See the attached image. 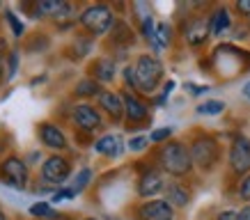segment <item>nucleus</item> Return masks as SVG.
Returning <instances> with one entry per match:
<instances>
[{"label": "nucleus", "instance_id": "obj_1", "mask_svg": "<svg viewBox=\"0 0 250 220\" xmlns=\"http://www.w3.org/2000/svg\"><path fill=\"white\" fill-rule=\"evenodd\" d=\"M161 165L172 177H184L186 172H190L193 159H190V152L182 142H167L161 149Z\"/></svg>", "mask_w": 250, "mask_h": 220}, {"label": "nucleus", "instance_id": "obj_2", "mask_svg": "<svg viewBox=\"0 0 250 220\" xmlns=\"http://www.w3.org/2000/svg\"><path fill=\"white\" fill-rule=\"evenodd\" d=\"M133 69H136L138 87H140L143 92H152L154 87L161 83V76H163V64H161L156 58H152V55H143Z\"/></svg>", "mask_w": 250, "mask_h": 220}, {"label": "nucleus", "instance_id": "obj_3", "mask_svg": "<svg viewBox=\"0 0 250 220\" xmlns=\"http://www.w3.org/2000/svg\"><path fill=\"white\" fill-rule=\"evenodd\" d=\"M81 23H83V28H87L94 35H104V32H108L113 28L115 19H113V12L106 5H92V7H87L81 14Z\"/></svg>", "mask_w": 250, "mask_h": 220}, {"label": "nucleus", "instance_id": "obj_4", "mask_svg": "<svg viewBox=\"0 0 250 220\" xmlns=\"http://www.w3.org/2000/svg\"><path fill=\"white\" fill-rule=\"evenodd\" d=\"M0 179L12 186V188H25V183H28V167L23 163L21 159H16V156H9L0 163Z\"/></svg>", "mask_w": 250, "mask_h": 220}, {"label": "nucleus", "instance_id": "obj_5", "mask_svg": "<svg viewBox=\"0 0 250 220\" xmlns=\"http://www.w3.org/2000/svg\"><path fill=\"white\" fill-rule=\"evenodd\" d=\"M190 159L202 170H211L218 160V144L213 142L211 138H197L190 147Z\"/></svg>", "mask_w": 250, "mask_h": 220}, {"label": "nucleus", "instance_id": "obj_6", "mask_svg": "<svg viewBox=\"0 0 250 220\" xmlns=\"http://www.w3.org/2000/svg\"><path fill=\"white\" fill-rule=\"evenodd\" d=\"M229 165L234 172L243 175L250 170V140L246 136H236L229 152Z\"/></svg>", "mask_w": 250, "mask_h": 220}, {"label": "nucleus", "instance_id": "obj_7", "mask_svg": "<svg viewBox=\"0 0 250 220\" xmlns=\"http://www.w3.org/2000/svg\"><path fill=\"white\" fill-rule=\"evenodd\" d=\"M69 172H71V167L69 163L62 156H51V159L44 160V165H42V177H44L48 183H55V186H60L62 181H67Z\"/></svg>", "mask_w": 250, "mask_h": 220}, {"label": "nucleus", "instance_id": "obj_8", "mask_svg": "<svg viewBox=\"0 0 250 220\" xmlns=\"http://www.w3.org/2000/svg\"><path fill=\"white\" fill-rule=\"evenodd\" d=\"M174 209L167 204V200H149L138 209L140 220H172Z\"/></svg>", "mask_w": 250, "mask_h": 220}, {"label": "nucleus", "instance_id": "obj_9", "mask_svg": "<svg viewBox=\"0 0 250 220\" xmlns=\"http://www.w3.org/2000/svg\"><path fill=\"white\" fill-rule=\"evenodd\" d=\"M163 188H166L163 177H161L156 170H147V172L140 177V181H138V195H140V198H154V195H159Z\"/></svg>", "mask_w": 250, "mask_h": 220}, {"label": "nucleus", "instance_id": "obj_10", "mask_svg": "<svg viewBox=\"0 0 250 220\" xmlns=\"http://www.w3.org/2000/svg\"><path fill=\"white\" fill-rule=\"evenodd\" d=\"M74 121L85 131H92V129H97V126H101V117H99V113L92 106H85V103H81V106L74 108Z\"/></svg>", "mask_w": 250, "mask_h": 220}, {"label": "nucleus", "instance_id": "obj_11", "mask_svg": "<svg viewBox=\"0 0 250 220\" xmlns=\"http://www.w3.org/2000/svg\"><path fill=\"white\" fill-rule=\"evenodd\" d=\"M39 136H42V142L46 147H51V149H64L67 147V138L62 133L58 126L53 124H42L39 126Z\"/></svg>", "mask_w": 250, "mask_h": 220}, {"label": "nucleus", "instance_id": "obj_12", "mask_svg": "<svg viewBox=\"0 0 250 220\" xmlns=\"http://www.w3.org/2000/svg\"><path fill=\"white\" fill-rule=\"evenodd\" d=\"M99 106L104 108L113 120H120L124 115V99L120 94H115V92H101L99 94Z\"/></svg>", "mask_w": 250, "mask_h": 220}, {"label": "nucleus", "instance_id": "obj_13", "mask_svg": "<svg viewBox=\"0 0 250 220\" xmlns=\"http://www.w3.org/2000/svg\"><path fill=\"white\" fill-rule=\"evenodd\" d=\"M209 21H202V19H193V21L188 23V28H186V39H188V44L197 46L202 44L207 39V35H209Z\"/></svg>", "mask_w": 250, "mask_h": 220}, {"label": "nucleus", "instance_id": "obj_14", "mask_svg": "<svg viewBox=\"0 0 250 220\" xmlns=\"http://www.w3.org/2000/svg\"><path fill=\"white\" fill-rule=\"evenodd\" d=\"M122 99H124V115H126L131 121L147 120V108H145V103H140L133 94H124Z\"/></svg>", "mask_w": 250, "mask_h": 220}, {"label": "nucleus", "instance_id": "obj_15", "mask_svg": "<svg viewBox=\"0 0 250 220\" xmlns=\"http://www.w3.org/2000/svg\"><path fill=\"white\" fill-rule=\"evenodd\" d=\"M94 149H97V154H101V156L117 159L122 154V140L117 136H104L97 144H94Z\"/></svg>", "mask_w": 250, "mask_h": 220}, {"label": "nucleus", "instance_id": "obj_16", "mask_svg": "<svg viewBox=\"0 0 250 220\" xmlns=\"http://www.w3.org/2000/svg\"><path fill=\"white\" fill-rule=\"evenodd\" d=\"M166 198H167V204L170 206H186L188 204V200H190V195L182 183H167L166 186Z\"/></svg>", "mask_w": 250, "mask_h": 220}, {"label": "nucleus", "instance_id": "obj_17", "mask_svg": "<svg viewBox=\"0 0 250 220\" xmlns=\"http://www.w3.org/2000/svg\"><path fill=\"white\" fill-rule=\"evenodd\" d=\"M209 28L213 35H223L229 28V12L225 7H218L213 12V16L209 19Z\"/></svg>", "mask_w": 250, "mask_h": 220}, {"label": "nucleus", "instance_id": "obj_18", "mask_svg": "<svg viewBox=\"0 0 250 220\" xmlns=\"http://www.w3.org/2000/svg\"><path fill=\"white\" fill-rule=\"evenodd\" d=\"M94 74H97V80H101V83H110L113 76H115V62L108 60V58L99 60L97 67H94Z\"/></svg>", "mask_w": 250, "mask_h": 220}, {"label": "nucleus", "instance_id": "obj_19", "mask_svg": "<svg viewBox=\"0 0 250 220\" xmlns=\"http://www.w3.org/2000/svg\"><path fill=\"white\" fill-rule=\"evenodd\" d=\"M64 7V2L60 0H39L37 2V14L39 16H58L60 14V9Z\"/></svg>", "mask_w": 250, "mask_h": 220}, {"label": "nucleus", "instance_id": "obj_20", "mask_svg": "<svg viewBox=\"0 0 250 220\" xmlns=\"http://www.w3.org/2000/svg\"><path fill=\"white\" fill-rule=\"evenodd\" d=\"M170 39H172L170 25H167V23H159V25H156V35H154V48L159 51V48L170 46Z\"/></svg>", "mask_w": 250, "mask_h": 220}, {"label": "nucleus", "instance_id": "obj_21", "mask_svg": "<svg viewBox=\"0 0 250 220\" xmlns=\"http://www.w3.org/2000/svg\"><path fill=\"white\" fill-rule=\"evenodd\" d=\"M90 179H92V170H90V167H83V170H81V172L74 177V181H71L69 190H71L74 195H78V193H81V190H83L85 186L90 183Z\"/></svg>", "mask_w": 250, "mask_h": 220}, {"label": "nucleus", "instance_id": "obj_22", "mask_svg": "<svg viewBox=\"0 0 250 220\" xmlns=\"http://www.w3.org/2000/svg\"><path fill=\"white\" fill-rule=\"evenodd\" d=\"M223 110H225V103H223V101H216V99L205 101L202 106H197V113L200 115H220Z\"/></svg>", "mask_w": 250, "mask_h": 220}, {"label": "nucleus", "instance_id": "obj_23", "mask_svg": "<svg viewBox=\"0 0 250 220\" xmlns=\"http://www.w3.org/2000/svg\"><path fill=\"white\" fill-rule=\"evenodd\" d=\"M76 94H81V97H94V94H101V92H99V83L97 80H81V83L76 85Z\"/></svg>", "mask_w": 250, "mask_h": 220}, {"label": "nucleus", "instance_id": "obj_24", "mask_svg": "<svg viewBox=\"0 0 250 220\" xmlns=\"http://www.w3.org/2000/svg\"><path fill=\"white\" fill-rule=\"evenodd\" d=\"M30 213L32 216H39V218H58V213L51 209L48 202H37V204L30 206Z\"/></svg>", "mask_w": 250, "mask_h": 220}, {"label": "nucleus", "instance_id": "obj_25", "mask_svg": "<svg viewBox=\"0 0 250 220\" xmlns=\"http://www.w3.org/2000/svg\"><path fill=\"white\" fill-rule=\"evenodd\" d=\"M147 142H149V138H145V136L131 138V140H129V149H131V152H143L145 147H147Z\"/></svg>", "mask_w": 250, "mask_h": 220}, {"label": "nucleus", "instance_id": "obj_26", "mask_svg": "<svg viewBox=\"0 0 250 220\" xmlns=\"http://www.w3.org/2000/svg\"><path fill=\"white\" fill-rule=\"evenodd\" d=\"M170 136H172V129H170V126H161V129H156L152 136H149V140H152V142H161V140H166V138H170Z\"/></svg>", "mask_w": 250, "mask_h": 220}, {"label": "nucleus", "instance_id": "obj_27", "mask_svg": "<svg viewBox=\"0 0 250 220\" xmlns=\"http://www.w3.org/2000/svg\"><path fill=\"white\" fill-rule=\"evenodd\" d=\"M239 195H241V200L250 202V177H246V179L241 181V186H239Z\"/></svg>", "mask_w": 250, "mask_h": 220}, {"label": "nucleus", "instance_id": "obj_28", "mask_svg": "<svg viewBox=\"0 0 250 220\" xmlns=\"http://www.w3.org/2000/svg\"><path fill=\"white\" fill-rule=\"evenodd\" d=\"M7 19H9V25H12V30H14V35L19 37V35L23 32V23H19V19H16V16L12 14V12H7Z\"/></svg>", "mask_w": 250, "mask_h": 220}, {"label": "nucleus", "instance_id": "obj_29", "mask_svg": "<svg viewBox=\"0 0 250 220\" xmlns=\"http://www.w3.org/2000/svg\"><path fill=\"white\" fill-rule=\"evenodd\" d=\"M124 76H126V83H129L131 87H138V80H136V69H133V67H126V69H124Z\"/></svg>", "mask_w": 250, "mask_h": 220}, {"label": "nucleus", "instance_id": "obj_30", "mask_svg": "<svg viewBox=\"0 0 250 220\" xmlns=\"http://www.w3.org/2000/svg\"><path fill=\"white\" fill-rule=\"evenodd\" d=\"M16 64H19V55L12 53V55H9V76H7V78H14V74H16Z\"/></svg>", "mask_w": 250, "mask_h": 220}, {"label": "nucleus", "instance_id": "obj_31", "mask_svg": "<svg viewBox=\"0 0 250 220\" xmlns=\"http://www.w3.org/2000/svg\"><path fill=\"white\" fill-rule=\"evenodd\" d=\"M236 9H239L241 14L250 16V0H239V2H236Z\"/></svg>", "mask_w": 250, "mask_h": 220}, {"label": "nucleus", "instance_id": "obj_32", "mask_svg": "<svg viewBox=\"0 0 250 220\" xmlns=\"http://www.w3.org/2000/svg\"><path fill=\"white\" fill-rule=\"evenodd\" d=\"M216 220H239V213H234V211H223Z\"/></svg>", "mask_w": 250, "mask_h": 220}, {"label": "nucleus", "instance_id": "obj_33", "mask_svg": "<svg viewBox=\"0 0 250 220\" xmlns=\"http://www.w3.org/2000/svg\"><path fill=\"white\" fill-rule=\"evenodd\" d=\"M239 220H250V206H246V209L239 211Z\"/></svg>", "mask_w": 250, "mask_h": 220}, {"label": "nucleus", "instance_id": "obj_34", "mask_svg": "<svg viewBox=\"0 0 250 220\" xmlns=\"http://www.w3.org/2000/svg\"><path fill=\"white\" fill-rule=\"evenodd\" d=\"M243 94H246V97H248V99H250V83L246 85V87H243Z\"/></svg>", "mask_w": 250, "mask_h": 220}, {"label": "nucleus", "instance_id": "obj_35", "mask_svg": "<svg viewBox=\"0 0 250 220\" xmlns=\"http://www.w3.org/2000/svg\"><path fill=\"white\" fill-rule=\"evenodd\" d=\"M0 220H7L5 218V213H2V209H0Z\"/></svg>", "mask_w": 250, "mask_h": 220}, {"label": "nucleus", "instance_id": "obj_36", "mask_svg": "<svg viewBox=\"0 0 250 220\" xmlns=\"http://www.w3.org/2000/svg\"><path fill=\"white\" fill-rule=\"evenodd\" d=\"M0 74H2V58H0Z\"/></svg>", "mask_w": 250, "mask_h": 220}, {"label": "nucleus", "instance_id": "obj_37", "mask_svg": "<svg viewBox=\"0 0 250 220\" xmlns=\"http://www.w3.org/2000/svg\"><path fill=\"white\" fill-rule=\"evenodd\" d=\"M85 220H97V218H85Z\"/></svg>", "mask_w": 250, "mask_h": 220}]
</instances>
